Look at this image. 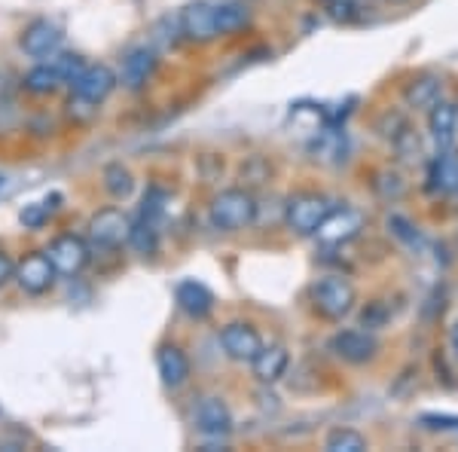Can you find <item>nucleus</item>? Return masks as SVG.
Segmentation results:
<instances>
[{
	"label": "nucleus",
	"instance_id": "obj_1",
	"mask_svg": "<svg viewBox=\"0 0 458 452\" xmlns=\"http://www.w3.org/2000/svg\"><path fill=\"white\" fill-rule=\"evenodd\" d=\"M312 303H315V309L324 318H330V321H339V318H345L354 309V303H358V294H354V287H352L349 278L324 276V278H318L315 285H312Z\"/></svg>",
	"mask_w": 458,
	"mask_h": 452
},
{
	"label": "nucleus",
	"instance_id": "obj_2",
	"mask_svg": "<svg viewBox=\"0 0 458 452\" xmlns=\"http://www.w3.org/2000/svg\"><path fill=\"white\" fill-rule=\"evenodd\" d=\"M254 217H257V205L245 190H224L211 202V224L217 229H226V233L250 226Z\"/></svg>",
	"mask_w": 458,
	"mask_h": 452
},
{
	"label": "nucleus",
	"instance_id": "obj_3",
	"mask_svg": "<svg viewBox=\"0 0 458 452\" xmlns=\"http://www.w3.org/2000/svg\"><path fill=\"white\" fill-rule=\"evenodd\" d=\"M334 211V205L315 192H300L287 202V226L297 235H315V229L324 224V217Z\"/></svg>",
	"mask_w": 458,
	"mask_h": 452
},
{
	"label": "nucleus",
	"instance_id": "obj_4",
	"mask_svg": "<svg viewBox=\"0 0 458 452\" xmlns=\"http://www.w3.org/2000/svg\"><path fill=\"white\" fill-rule=\"evenodd\" d=\"M129 217L120 209H105L98 214H92L89 220V242L95 248H116L129 239Z\"/></svg>",
	"mask_w": 458,
	"mask_h": 452
},
{
	"label": "nucleus",
	"instance_id": "obj_5",
	"mask_svg": "<svg viewBox=\"0 0 458 452\" xmlns=\"http://www.w3.org/2000/svg\"><path fill=\"white\" fill-rule=\"evenodd\" d=\"M330 352L336 354L345 364H367L376 352H379V343H376L373 333L367 330H339L330 339Z\"/></svg>",
	"mask_w": 458,
	"mask_h": 452
},
{
	"label": "nucleus",
	"instance_id": "obj_6",
	"mask_svg": "<svg viewBox=\"0 0 458 452\" xmlns=\"http://www.w3.org/2000/svg\"><path fill=\"white\" fill-rule=\"evenodd\" d=\"M21 285V291H28V294H43V291H49L53 287V281H55V266L53 260L47 257V251H34V254H28V257H21L19 266H16V276H13Z\"/></svg>",
	"mask_w": 458,
	"mask_h": 452
},
{
	"label": "nucleus",
	"instance_id": "obj_7",
	"mask_svg": "<svg viewBox=\"0 0 458 452\" xmlns=\"http://www.w3.org/2000/svg\"><path fill=\"white\" fill-rule=\"evenodd\" d=\"M116 86V73L107 68V64H89L73 77V92H77L80 101H89V105H98L105 101Z\"/></svg>",
	"mask_w": 458,
	"mask_h": 452
},
{
	"label": "nucleus",
	"instance_id": "obj_8",
	"mask_svg": "<svg viewBox=\"0 0 458 452\" xmlns=\"http://www.w3.org/2000/svg\"><path fill=\"white\" fill-rule=\"evenodd\" d=\"M47 257L53 260L55 272L62 276H77L80 269L89 263V248L77 235H58V239L47 248Z\"/></svg>",
	"mask_w": 458,
	"mask_h": 452
},
{
	"label": "nucleus",
	"instance_id": "obj_9",
	"mask_svg": "<svg viewBox=\"0 0 458 452\" xmlns=\"http://www.w3.org/2000/svg\"><path fill=\"white\" fill-rule=\"evenodd\" d=\"M220 345H224V352L233 361H254V354L263 348V339L250 324L233 321L220 330Z\"/></svg>",
	"mask_w": 458,
	"mask_h": 452
},
{
	"label": "nucleus",
	"instance_id": "obj_10",
	"mask_svg": "<svg viewBox=\"0 0 458 452\" xmlns=\"http://www.w3.org/2000/svg\"><path fill=\"white\" fill-rule=\"evenodd\" d=\"M196 428L205 437H220L233 428V413L220 397H202L196 406Z\"/></svg>",
	"mask_w": 458,
	"mask_h": 452
},
{
	"label": "nucleus",
	"instance_id": "obj_11",
	"mask_svg": "<svg viewBox=\"0 0 458 452\" xmlns=\"http://www.w3.org/2000/svg\"><path fill=\"white\" fill-rule=\"evenodd\" d=\"M181 31L190 37V40L208 43L217 37V25H214V6L211 4H190L187 10L181 13Z\"/></svg>",
	"mask_w": 458,
	"mask_h": 452
},
{
	"label": "nucleus",
	"instance_id": "obj_12",
	"mask_svg": "<svg viewBox=\"0 0 458 452\" xmlns=\"http://www.w3.org/2000/svg\"><path fill=\"white\" fill-rule=\"evenodd\" d=\"M58 43H62V31H58L53 21H47V19L28 25L25 34H21V49H25L28 55H34V58L53 55L58 49Z\"/></svg>",
	"mask_w": 458,
	"mask_h": 452
},
{
	"label": "nucleus",
	"instance_id": "obj_13",
	"mask_svg": "<svg viewBox=\"0 0 458 452\" xmlns=\"http://www.w3.org/2000/svg\"><path fill=\"white\" fill-rule=\"evenodd\" d=\"M153 71H157V53L147 47L131 49L123 62V86L131 89V92H138V89H144L147 80L153 77Z\"/></svg>",
	"mask_w": 458,
	"mask_h": 452
},
{
	"label": "nucleus",
	"instance_id": "obj_14",
	"mask_svg": "<svg viewBox=\"0 0 458 452\" xmlns=\"http://www.w3.org/2000/svg\"><path fill=\"white\" fill-rule=\"evenodd\" d=\"M358 229H360V217L345 209V211H330L324 217V224L315 229V235L324 244H339V242H349L352 235H358Z\"/></svg>",
	"mask_w": 458,
	"mask_h": 452
},
{
	"label": "nucleus",
	"instance_id": "obj_15",
	"mask_svg": "<svg viewBox=\"0 0 458 452\" xmlns=\"http://www.w3.org/2000/svg\"><path fill=\"white\" fill-rule=\"evenodd\" d=\"M174 296H177V306L190 318H205V315H211V309H214V294L202 281H181Z\"/></svg>",
	"mask_w": 458,
	"mask_h": 452
},
{
	"label": "nucleus",
	"instance_id": "obj_16",
	"mask_svg": "<svg viewBox=\"0 0 458 452\" xmlns=\"http://www.w3.org/2000/svg\"><path fill=\"white\" fill-rule=\"evenodd\" d=\"M428 190L449 196L458 190V157L453 150H440V157L431 162V172H428Z\"/></svg>",
	"mask_w": 458,
	"mask_h": 452
},
{
	"label": "nucleus",
	"instance_id": "obj_17",
	"mask_svg": "<svg viewBox=\"0 0 458 452\" xmlns=\"http://www.w3.org/2000/svg\"><path fill=\"white\" fill-rule=\"evenodd\" d=\"M287 364H291V354H287L284 345H269V348H260L250 361L254 367V376L260 382H278L284 376Z\"/></svg>",
	"mask_w": 458,
	"mask_h": 452
},
{
	"label": "nucleus",
	"instance_id": "obj_18",
	"mask_svg": "<svg viewBox=\"0 0 458 452\" xmlns=\"http://www.w3.org/2000/svg\"><path fill=\"white\" fill-rule=\"evenodd\" d=\"M157 370H159L162 382L177 388V385H183L190 376V358L177 345H162L157 354Z\"/></svg>",
	"mask_w": 458,
	"mask_h": 452
},
{
	"label": "nucleus",
	"instance_id": "obj_19",
	"mask_svg": "<svg viewBox=\"0 0 458 452\" xmlns=\"http://www.w3.org/2000/svg\"><path fill=\"white\" fill-rule=\"evenodd\" d=\"M428 125H431V135L440 147H449L455 141V129H458V107L449 105V101H437L431 107V116H428Z\"/></svg>",
	"mask_w": 458,
	"mask_h": 452
},
{
	"label": "nucleus",
	"instance_id": "obj_20",
	"mask_svg": "<svg viewBox=\"0 0 458 452\" xmlns=\"http://www.w3.org/2000/svg\"><path fill=\"white\" fill-rule=\"evenodd\" d=\"M440 77H434V73H422V77L410 80L403 89V101L410 107H434L440 101Z\"/></svg>",
	"mask_w": 458,
	"mask_h": 452
},
{
	"label": "nucleus",
	"instance_id": "obj_21",
	"mask_svg": "<svg viewBox=\"0 0 458 452\" xmlns=\"http://www.w3.org/2000/svg\"><path fill=\"white\" fill-rule=\"evenodd\" d=\"M248 6L242 4H220L214 6V25H217V37H229L248 25Z\"/></svg>",
	"mask_w": 458,
	"mask_h": 452
},
{
	"label": "nucleus",
	"instance_id": "obj_22",
	"mask_svg": "<svg viewBox=\"0 0 458 452\" xmlns=\"http://www.w3.org/2000/svg\"><path fill=\"white\" fill-rule=\"evenodd\" d=\"M327 452H364L367 449V437L354 428H334L324 440Z\"/></svg>",
	"mask_w": 458,
	"mask_h": 452
},
{
	"label": "nucleus",
	"instance_id": "obj_23",
	"mask_svg": "<svg viewBox=\"0 0 458 452\" xmlns=\"http://www.w3.org/2000/svg\"><path fill=\"white\" fill-rule=\"evenodd\" d=\"M58 83H62V77H58V71L49 68V64H40V68L25 73V89L34 95H53Z\"/></svg>",
	"mask_w": 458,
	"mask_h": 452
},
{
	"label": "nucleus",
	"instance_id": "obj_24",
	"mask_svg": "<svg viewBox=\"0 0 458 452\" xmlns=\"http://www.w3.org/2000/svg\"><path fill=\"white\" fill-rule=\"evenodd\" d=\"M105 187L110 196L125 199V196H131V190H135V181H131L129 168H123L120 162H114V166L105 168Z\"/></svg>",
	"mask_w": 458,
	"mask_h": 452
},
{
	"label": "nucleus",
	"instance_id": "obj_25",
	"mask_svg": "<svg viewBox=\"0 0 458 452\" xmlns=\"http://www.w3.org/2000/svg\"><path fill=\"white\" fill-rule=\"evenodd\" d=\"M129 242H131V248H135L138 254H157L159 233H157V226H153V220H141L138 226H131L129 229Z\"/></svg>",
	"mask_w": 458,
	"mask_h": 452
},
{
	"label": "nucleus",
	"instance_id": "obj_26",
	"mask_svg": "<svg viewBox=\"0 0 458 452\" xmlns=\"http://www.w3.org/2000/svg\"><path fill=\"white\" fill-rule=\"evenodd\" d=\"M19 217H21V224H25L28 229H40L43 224H47L49 209H47V205H25Z\"/></svg>",
	"mask_w": 458,
	"mask_h": 452
},
{
	"label": "nucleus",
	"instance_id": "obj_27",
	"mask_svg": "<svg viewBox=\"0 0 458 452\" xmlns=\"http://www.w3.org/2000/svg\"><path fill=\"white\" fill-rule=\"evenodd\" d=\"M55 71H58V77H62V80H71V83H73V77L83 71V62H80L77 55H62V62L55 64Z\"/></svg>",
	"mask_w": 458,
	"mask_h": 452
},
{
	"label": "nucleus",
	"instance_id": "obj_28",
	"mask_svg": "<svg viewBox=\"0 0 458 452\" xmlns=\"http://www.w3.org/2000/svg\"><path fill=\"white\" fill-rule=\"evenodd\" d=\"M388 226L394 229V235H401V239H406V242H419V235H416V233H410L412 226L406 224L403 217H397V214H394V217H388Z\"/></svg>",
	"mask_w": 458,
	"mask_h": 452
},
{
	"label": "nucleus",
	"instance_id": "obj_29",
	"mask_svg": "<svg viewBox=\"0 0 458 452\" xmlns=\"http://www.w3.org/2000/svg\"><path fill=\"white\" fill-rule=\"evenodd\" d=\"M13 276H16V263H13L4 251H0V287H4Z\"/></svg>",
	"mask_w": 458,
	"mask_h": 452
},
{
	"label": "nucleus",
	"instance_id": "obj_30",
	"mask_svg": "<svg viewBox=\"0 0 458 452\" xmlns=\"http://www.w3.org/2000/svg\"><path fill=\"white\" fill-rule=\"evenodd\" d=\"M422 425L434 428V431H437V428H443V431H446V428L458 425V419H449V416H422Z\"/></svg>",
	"mask_w": 458,
	"mask_h": 452
},
{
	"label": "nucleus",
	"instance_id": "obj_31",
	"mask_svg": "<svg viewBox=\"0 0 458 452\" xmlns=\"http://www.w3.org/2000/svg\"><path fill=\"white\" fill-rule=\"evenodd\" d=\"M449 348H453V354L458 358V321L453 324V330H449Z\"/></svg>",
	"mask_w": 458,
	"mask_h": 452
},
{
	"label": "nucleus",
	"instance_id": "obj_32",
	"mask_svg": "<svg viewBox=\"0 0 458 452\" xmlns=\"http://www.w3.org/2000/svg\"><path fill=\"white\" fill-rule=\"evenodd\" d=\"M0 187H4V177H0Z\"/></svg>",
	"mask_w": 458,
	"mask_h": 452
},
{
	"label": "nucleus",
	"instance_id": "obj_33",
	"mask_svg": "<svg viewBox=\"0 0 458 452\" xmlns=\"http://www.w3.org/2000/svg\"><path fill=\"white\" fill-rule=\"evenodd\" d=\"M330 4H336V0H330Z\"/></svg>",
	"mask_w": 458,
	"mask_h": 452
}]
</instances>
